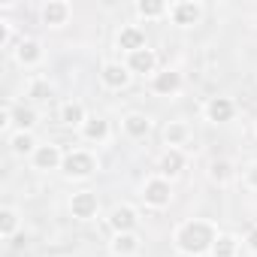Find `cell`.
Here are the masks:
<instances>
[{
    "label": "cell",
    "instance_id": "cell-15",
    "mask_svg": "<svg viewBox=\"0 0 257 257\" xmlns=\"http://www.w3.org/2000/svg\"><path fill=\"white\" fill-rule=\"evenodd\" d=\"M82 137L88 140V143H106L109 140V121L106 118H88L85 124H82Z\"/></svg>",
    "mask_w": 257,
    "mask_h": 257
},
{
    "label": "cell",
    "instance_id": "cell-5",
    "mask_svg": "<svg viewBox=\"0 0 257 257\" xmlns=\"http://www.w3.org/2000/svg\"><path fill=\"white\" fill-rule=\"evenodd\" d=\"M200 16H203L200 4H191V0H182V4H173V7H170V19H173V25H179V28L197 25Z\"/></svg>",
    "mask_w": 257,
    "mask_h": 257
},
{
    "label": "cell",
    "instance_id": "cell-1",
    "mask_svg": "<svg viewBox=\"0 0 257 257\" xmlns=\"http://www.w3.org/2000/svg\"><path fill=\"white\" fill-rule=\"evenodd\" d=\"M215 239H218V233H215V227L209 221H185L176 230V248L182 254H194V257L212 251Z\"/></svg>",
    "mask_w": 257,
    "mask_h": 257
},
{
    "label": "cell",
    "instance_id": "cell-16",
    "mask_svg": "<svg viewBox=\"0 0 257 257\" xmlns=\"http://www.w3.org/2000/svg\"><path fill=\"white\" fill-rule=\"evenodd\" d=\"M137 251H140V236H137V233H115V239H112V254L131 257V254H137Z\"/></svg>",
    "mask_w": 257,
    "mask_h": 257
},
{
    "label": "cell",
    "instance_id": "cell-9",
    "mask_svg": "<svg viewBox=\"0 0 257 257\" xmlns=\"http://www.w3.org/2000/svg\"><path fill=\"white\" fill-rule=\"evenodd\" d=\"M34 167L37 170H58V167H64V155H61V149L58 146H37V152H34Z\"/></svg>",
    "mask_w": 257,
    "mask_h": 257
},
{
    "label": "cell",
    "instance_id": "cell-11",
    "mask_svg": "<svg viewBox=\"0 0 257 257\" xmlns=\"http://www.w3.org/2000/svg\"><path fill=\"white\" fill-rule=\"evenodd\" d=\"M100 79H103V85L106 88H124L127 82H131V70H127V64H103V70H100Z\"/></svg>",
    "mask_w": 257,
    "mask_h": 257
},
{
    "label": "cell",
    "instance_id": "cell-21",
    "mask_svg": "<svg viewBox=\"0 0 257 257\" xmlns=\"http://www.w3.org/2000/svg\"><path fill=\"white\" fill-rule=\"evenodd\" d=\"M61 121L70 124V127H82V124L88 121L85 106H82V103H64V109H61Z\"/></svg>",
    "mask_w": 257,
    "mask_h": 257
},
{
    "label": "cell",
    "instance_id": "cell-30",
    "mask_svg": "<svg viewBox=\"0 0 257 257\" xmlns=\"http://www.w3.org/2000/svg\"><path fill=\"white\" fill-rule=\"evenodd\" d=\"M248 185H251V188H257V164L248 170Z\"/></svg>",
    "mask_w": 257,
    "mask_h": 257
},
{
    "label": "cell",
    "instance_id": "cell-7",
    "mask_svg": "<svg viewBox=\"0 0 257 257\" xmlns=\"http://www.w3.org/2000/svg\"><path fill=\"white\" fill-rule=\"evenodd\" d=\"M185 170V155L179 152V149H167L164 155H161V161H158V173H161V179H176L179 173Z\"/></svg>",
    "mask_w": 257,
    "mask_h": 257
},
{
    "label": "cell",
    "instance_id": "cell-13",
    "mask_svg": "<svg viewBox=\"0 0 257 257\" xmlns=\"http://www.w3.org/2000/svg\"><path fill=\"white\" fill-rule=\"evenodd\" d=\"M109 224H112L115 233H134V227H137V212H134L131 206H115L112 215H109Z\"/></svg>",
    "mask_w": 257,
    "mask_h": 257
},
{
    "label": "cell",
    "instance_id": "cell-14",
    "mask_svg": "<svg viewBox=\"0 0 257 257\" xmlns=\"http://www.w3.org/2000/svg\"><path fill=\"white\" fill-rule=\"evenodd\" d=\"M43 19H46V25H52V28L67 25V19H70V4H64V0H49V4L43 7Z\"/></svg>",
    "mask_w": 257,
    "mask_h": 257
},
{
    "label": "cell",
    "instance_id": "cell-2",
    "mask_svg": "<svg viewBox=\"0 0 257 257\" xmlns=\"http://www.w3.org/2000/svg\"><path fill=\"white\" fill-rule=\"evenodd\" d=\"M143 200H146V206H152V209H164V206H170V200H173V188H170V182L167 179H149L146 182V188H143Z\"/></svg>",
    "mask_w": 257,
    "mask_h": 257
},
{
    "label": "cell",
    "instance_id": "cell-26",
    "mask_svg": "<svg viewBox=\"0 0 257 257\" xmlns=\"http://www.w3.org/2000/svg\"><path fill=\"white\" fill-rule=\"evenodd\" d=\"M209 176H212V182H218V185L230 182V176H233V167H230V161H212V167H209Z\"/></svg>",
    "mask_w": 257,
    "mask_h": 257
},
{
    "label": "cell",
    "instance_id": "cell-17",
    "mask_svg": "<svg viewBox=\"0 0 257 257\" xmlns=\"http://www.w3.org/2000/svg\"><path fill=\"white\" fill-rule=\"evenodd\" d=\"M188 137H191V127H188L185 121H170V124H167V131H164V140H167V146H170V149L185 146V143H188Z\"/></svg>",
    "mask_w": 257,
    "mask_h": 257
},
{
    "label": "cell",
    "instance_id": "cell-25",
    "mask_svg": "<svg viewBox=\"0 0 257 257\" xmlns=\"http://www.w3.org/2000/svg\"><path fill=\"white\" fill-rule=\"evenodd\" d=\"M16 227H19V215H16L13 209H4V212H0V236H4V239H13Z\"/></svg>",
    "mask_w": 257,
    "mask_h": 257
},
{
    "label": "cell",
    "instance_id": "cell-12",
    "mask_svg": "<svg viewBox=\"0 0 257 257\" xmlns=\"http://www.w3.org/2000/svg\"><path fill=\"white\" fill-rule=\"evenodd\" d=\"M155 64H158V58H155L152 49H140V52H131V55H127V70H131V73H140V76L155 73Z\"/></svg>",
    "mask_w": 257,
    "mask_h": 257
},
{
    "label": "cell",
    "instance_id": "cell-24",
    "mask_svg": "<svg viewBox=\"0 0 257 257\" xmlns=\"http://www.w3.org/2000/svg\"><path fill=\"white\" fill-rule=\"evenodd\" d=\"M137 13H140L143 19H158V16L167 13V4H161V0H140V4H137Z\"/></svg>",
    "mask_w": 257,
    "mask_h": 257
},
{
    "label": "cell",
    "instance_id": "cell-27",
    "mask_svg": "<svg viewBox=\"0 0 257 257\" xmlns=\"http://www.w3.org/2000/svg\"><path fill=\"white\" fill-rule=\"evenodd\" d=\"M55 94V88L46 82V79H37V82H31V88H28V97H34V100H49Z\"/></svg>",
    "mask_w": 257,
    "mask_h": 257
},
{
    "label": "cell",
    "instance_id": "cell-6",
    "mask_svg": "<svg viewBox=\"0 0 257 257\" xmlns=\"http://www.w3.org/2000/svg\"><path fill=\"white\" fill-rule=\"evenodd\" d=\"M152 91L161 94V97H173L182 91V73L179 70H164V73H155L152 79Z\"/></svg>",
    "mask_w": 257,
    "mask_h": 257
},
{
    "label": "cell",
    "instance_id": "cell-4",
    "mask_svg": "<svg viewBox=\"0 0 257 257\" xmlns=\"http://www.w3.org/2000/svg\"><path fill=\"white\" fill-rule=\"evenodd\" d=\"M97 209H100V200H97L94 191H79V194H73V200H70V212H73V218H79V221H91V218L97 215Z\"/></svg>",
    "mask_w": 257,
    "mask_h": 257
},
{
    "label": "cell",
    "instance_id": "cell-19",
    "mask_svg": "<svg viewBox=\"0 0 257 257\" xmlns=\"http://www.w3.org/2000/svg\"><path fill=\"white\" fill-rule=\"evenodd\" d=\"M10 124H16L25 134H31V127L37 124V112L31 106H16V109H10Z\"/></svg>",
    "mask_w": 257,
    "mask_h": 257
},
{
    "label": "cell",
    "instance_id": "cell-18",
    "mask_svg": "<svg viewBox=\"0 0 257 257\" xmlns=\"http://www.w3.org/2000/svg\"><path fill=\"white\" fill-rule=\"evenodd\" d=\"M124 131H127V137L143 140V137L152 131V121H149L146 115H140V112H131V115L124 118Z\"/></svg>",
    "mask_w": 257,
    "mask_h": 257
},
{
    "label": "cell",
    "instance_id": "cell-10",
    "mask_svg": "<svg viewBox=\"0 0 257 257\" xmlns=\"http://www.w3.org/2000/svg\"><path fill=\"white\" fill-rule=\"evenodd\" d=\"M118 49H124L127 55H131V52H140V49H149V46H146V31L137 28V25L121 28V34H118Z\"/></svg>",
    "mask_w": 257,
    "mask_h": 257
},
{
    "label": "cell",
    "instance_id": "cell-3",
    "mask_svg": "<svg viewBox=\"0 0 257 257\" xmlns=\"http://www.w3.org/2000/svg\"><path fill=\"white\" fill-rule=\"evenodd\" d=\"M97 170V158L91 152H70L64 155V173L67 176H76V179H85Z\"/></svg>",
    "mask_w": 257,
    "mask_h": 257
},
{
    "label": "cell",
    "instance_id": "cell-28",
    "mask_svg": "<svg viewBox=\"0 0 257 257\" xmlns=\"http://www.w3.org/2000/svg\"><path fill=\"white\" fill-rule=\"evenodd\" d=\"M245 245H248V248L257 254V227H251V230H248V236H245Z\"/></svg>",
    "mask_w": 257,
    "mask_h": 257
},
{
    "label": "cell",
    "instance_id": "cell-20",
    "mask_svg": "<svg viewBox=\"0 0 257 257\" xmlns=\"http://www.w3.org/2000/svg\"><path fill=\"white\" fill-rule=\"evenodd\" d=\"M16 58H19L25 67H31V64H37V61L43 58V49H40V43H37V40H25V43H19Z\"/></svg>",
    "mask_w": 257,
    "mask_h": 257
},
{
    "label": "cell",
    "instance_id": "cell-29",
    "mask_svg": "<svg viewBox=\"0 0 257 257\" xmlns=\"http://www.w3.org/2000/svg\"><path fill=\"white\" fill-rule=\"evenodd\" d=\"M7 43H10V25L0 22V46H7Z\"/></svg>",
    "mask_w": 257,
    "mask_h": 257
},
{
    "label": "cell",
    "instance_id": "cell-23",
    "mask_svg": "<svg viewBox=\"0 0 257 257\" xmlns=\"http://www.w3.org/2000/svg\"><path fill=\"white\" fill-rule=\"evenodd\" d=\"M10 146H13V152H16V155H28V152L34 155V152H37L34 137H31V134H25V131H19V134L10 140Z\"/></svg>",
    "mask_w": 257,
    "mask_h": 257
},
{
    "label": "cell",
    "instance_id": "cell-22",
    "mask_svg": "<svg viewBox=\"0 0 257 257\" xmlns=\"http://www.w3.org/2000/svg\"><path fill=\"white\" fill-rule=\"evenodd\" d=\"M236 251H239V239L236 236H218L215 245H212L215 257H236Z\"/></svg>",
    "mask_w": 257,
    "mask_h": 257
},
{
    "label": "cell",
    "instance_id": "cell-8",
    "mask_svg": "<svg viewBox=\"0 0 257 257\" xmlns=\"http://www.w3.org/2000/svg\"><path fill=\"white\" fill-rule=\"evenodd\" d=\"M233 115H236V106H233L230 97H212V100L206 103V118L215 121V124H224V121H230Z\"/></svg>",
    "mask_w": 257,
    "mask_h": 257
}]
</instances>
